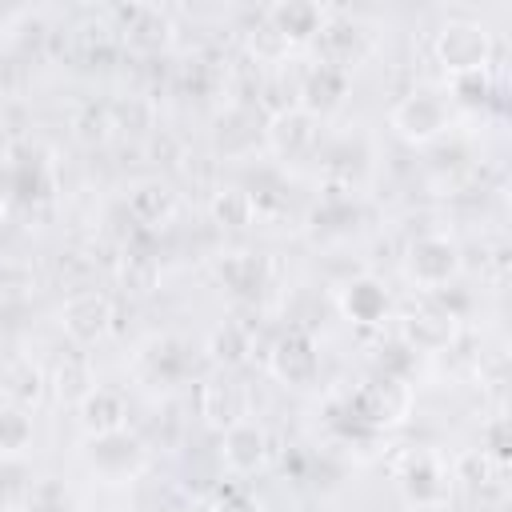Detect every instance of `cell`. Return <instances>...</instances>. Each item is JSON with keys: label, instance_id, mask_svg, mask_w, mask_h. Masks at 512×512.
<instances>
[{"label": "cell", "instance_id": "cell-6", "mask_svg": "<svg viewBox=\"0 0 512 512\" xmlns=\"http://www.w3.org/2000/svg\"><path fill=\"white\" fill-rule=\"evenodd\" d=\"M320 144V120L312 112H304L300 104L276 108L264 120V148L280 160V164H300L316 152Z\"/></svg>", "mask_w": 512, "mask_h": 512}, {"label": "cell", "instance_id": "cell-5", "mask_svg": "<svg viewBox=\"0 0 512 512\" xmlns=\"http://www.w3.org/2000/svg\"><path fill=\"white\" fill-rule=\"evenodd\" d=\"M460 244L448 232H424L404 248V276L416 288H444L460 276Z\"/></svg>", "mask_w": 512, "mask_h": 512}, {"label": "cell", "instance_id": "cell-8", "mask_svg": "<svg viewBox=\"0 0 512 512\" xmlns=\"http://www.w3.org/2000/svg\"><path fill=\"white\" fill-rule=\"evenodd\" d=\"M396 484H400V496H404L412 508H440V504L448 500L452 472H448V464H444L432 448H420V452H412V456L400 464Z\"/></svg>", "mask_w": 512, "mask_h": 512}, {"label": "cell", "instance_id": "cell-14", "mask_svg": "<svg viewBox=\"0 0 512 512\" xmlns=\"http://www.w3.org/2000/svg\"><path fill=\"white\" fill-rule=\"evenodd\" d=\"M220 460L232 476H252L268 464V432L256 420H236L220 432Z\"/></svg>", "mask_w": 512, "mask_h": 512}, {"label": "cell", "instance_id": "cell-15", "mask_svg": "<svg viewBox=\"0 0 512 512\" xmlns=\"http://www.w3.org/2000/svg\"><path fill=\"white\" fill-rule=\"evenodd\" d=\"M76 420L84 436H104V432H120L128 428V396L112 384H92L80 400H76Z\"/></svg>", "mask_w": 512, "mask_h": 512}, {"label": "cell", "instance_id": "cell-28", "mask_svg": "<svg viewBox=\"0 0 512 512\" xmlns=\"http://www.w3.org/2000/svg\"><path fill=\"white\" fill-rule=\"evenodd\" d=\"M448 472H452V484H464V488H472V492H476V488H484V484H488V480H492L500 468H496V464H492V460H488V456L476 448V452L456 456V464H452Z\"/></svg>", "mask_w": 512, "mask_h": 512}, {"label": "cell", "instance_id": "cell-18", "mask_svg": "<svg viewBox=\"0 0 512 512\" xmlns=\"http://www.w3.org/2000/svg\"><path fill=\"white\" fill-rule=\"evenodd\" d=\"M400 340H404L408 352H444L456 340V316L448 308L424 304V308H416V312L404 316Z\"/></svg>", "mask_w": 512, "mask_h": 512}, {"label": "cell", "instance_id": "cell-17", "mask_svg": "<svg viewBox=\"0 0 512 512\" xmlns=\"http://www.w3.org/2000/svg\"><path fill=\"white\" fill-rule=\"evenodd\" d=\"M124 208H128V216H132L140 228H164V224L176 220L180 200H176V188H172L168 180L144 176V180H136V184L128 188Z\"/></svg>", "mask_w": 512, "mask_h": 512}, {"label": "cell", "instance_id": "cell-21", "mask_svg": "<svg viewBox=\"0 0 512 512\" xmlns=\"http://www.w3.org/2000/svg\"><path fill=\"white\" fill-rule=\"evenodd\" d=\"M136 364H140V372H144L148 384L168 388V384L184 380V372H188V352H184L180 340L156 336V340H148V344L140 348V360H136Z\"/></svg>", "mask_w": 512, "mask_h": 512}, {"label": "cell", "instance_id": "cell-26", "mask_svg": "<svg viewBox=\"0 0 512 512\" xmlns=\"http://www.w3.org/2000/svg\"><path fill=\"white\" fill-rule=\"evenodd\" d=\"M108 116H112V132H148L152 128V104L144 96L112 100L108 104Z\"/></svg>", "mask_w": 512, "mask_h": 512}, {"label": "cell", "instance_id": "cell-32", "mask_svg": "<svg viewBox=\"0 0 512 512\" xmlns=\"http://www.w3.org/2000/svg\"><path fill=\"white\" fill-rule=\"evenodd\" d=\"M252 52L264 56V60H280V56H288V44H284L268 24H260V28L252 32Z\"/></svg>", "mask_w": 512, "mask_h": 512}, {"label": "cell", "instance_id": "cell-31", "mask_svg": "<svg viewBox=\"0 0 512 512\" xmlns=\"http://www.w3.org/2000/svg\"><path fill=\"white\" fill-rule=\"evenodd\" d=\"M212 512H264V508H260V500H256L252 492H244V488H228V492L216 496Z\"/></svg>", "mask_w": 512, "mask_h": 512}, {"label": "cell", "instance_id": "cell-25", "mask_svg": "<svg viewBox=\"0 0 512 512\" xmlns=\"http://www.w3.org/2000/svg\"><path fill=\"white\" fill-rule=\"evenodd\" d=\"M20 512H76L72 492L60 480H36L20 496Z\"/></svg>", "mask_w": 512, "mask_h": 512}, {"label": "cell", "instance_id": "cell-10", "mask_svg": "<svg viewBox=\"0 0 512 512\" xmlns=\"http://www.w3.org/2000/svg\"><path fill=\"white\" fill-rule=\"evenodd\" d=\"M60 328L72 344H100L108 332H112V300L96 288H84L76 296L64 300L60 308Z\"/></svg>", "mask_w": 512, "mask_h": 512}, {"label": "cell", "instance_id": "cell-22", "mask_svg": "<svg viewBox=\"0 0 512 512\" xmlns=\"http://www.w3.org/2000/svg\"><path fill=\"white\" fill-rule=\"evenodd\" d=\"M204 352H208V360H212L220 372H228V368H236V364H244V360L252 356V332H248L240 320H220V324L208 332Z\"/></svg>", "mask_w": 512, "mask_h": 512}, {"label": "cell", "instance_id": "cell-11", "mask_svg": "<svg viewBox=\"0 0 512 512\" xmlns=\"http://www.w3.org/2000/svg\"><path fill=\"white\" fill-rule=\"evenodd\" d=\"M328 20V8L316 4V0H276L264 8V24L292 48H304V44H316L320 28Z\"/></svg>", "mask_w": 512, "mask_h": 512}, {"label": "cell", "instance_id": "cell-4", "mask_svg": "<svg viewBox=\"0 0 512 512\" xmlns=\"http://www.w3.org/2000/svg\"><path fill=\"white\" fill-rule=\"evenodd\" d=\"M412 412V384L404 376H376V380H364L352 396H348V416L352 424H364V428H396L404 424Z\"/></svg>", "mask_w": 512, "mask_h": 512}, {"label": "cell", "instance_id": "cell-3", "mask_svg": "<svg viewBox=\"0 0 512 512\" xmlns=\"http://www.w3.org/2000/svg\"><path fill=\"white\" fill-rule=\"evenodd\" d=\"M388 128L412 144V148H424L432 140H440L448 128H452V104L440 96V92H428V88H416L408 96H400L388 112Z\"/></svg>", "mask_w": 512, "mask_h": 512}, {"label": "cell", "instance_id": "cell-12", "mask_svg": "<svg viewBox=\"0 0 512 512\" xmlns=\"http://www.w3.org/2000/svg\"><path fill=\"white\" fill-rule=\"evenodd\" d=\"M348 88H352V72L348 68H336L328 60H316L304 72V80H300V100L296 104L304 112H312L316 120H324V116H332L348 100Z\"/></svg>", "mask_w": 512, "mask_h": 512}, {"label": "cell", "instance_id": "cell-13", "mask_svg": "<svg viewBox=\"0 0 512 512\" xmlns=\"http://www.w3.org/2000/svg\"><path fill=\"white\" fill-rule=\"evenodd\" d=\"M212 272H216V280H220L232 296L256 300V296L268 288V280H272V260H268L264 252H244V248H236V252H220L216 264H212Z\"/></svg>", "mask_w": 512, "mask_h": 512}, {"label": "cell", "instance_id": "cell-29", "mask_svg": "<svg viewBox=\"0 0 512 512\" xmlns=\"http://www.w3.org/2000/svg\"><path fill=\"white\" fill-rule=\"evenodd\" d=\"M448 104L456 100V104H464V108H480V104H488V96H492V76L488 72H468V76H452L448 80Z\"/></svg>", "mask_w": 512, "mask_h": 512}, {"label": "cell", "instance_id": "cell-1", "mask_svg": "<svg viewBox=\"0 0 512 512\" xmlns=\"http://www.w3.org/2000/svg\"><path fill=\"white\" fill-rule=\"evenodd\" d=\"M492 32L480 20H444L432 36V60L444 68V76H468V72H488L492 64Z\"/></svg>", "mask_w": 512, "mask_h": 512}, {"label": "cell", "instance_id": "cell-19", "mask_svg": "<svg viewBox=\"0 0 512 512\" xmlns=\"http://www.w3.org/2000/svg\"><path fill=\"white\" fill-rule=\"evenodd\" d=\"M112 28L116 32H124V40L132 44V48H148V52H156V48H164L168 40H172V20L160 12V8H152V4H128V8H112Z\"/></svg>", "mask_w": 512, "mask_h": 512}, {"label": "cell", "instance_id": "cell-24", "mask_svg": "<svg viewBox=\"0 0 512 512\" xmlns=\"http://www.w3.org/2000/svg\"><path fill=\"white\" fill-rule=\"evenodd\" d=\"M208 212L220 228H248L256 220V196L244 192V188H220L208 200Z\"/></svg>", "mask_w": 512, "mask_h": 512}, {"label": "cell", "instance_id": "cell-20", "mask_svg": "<svg viewBox=\"0 0 512 512\" xmlns=\"http://www.w3.org/2000/svg\"><path fill=\"white\" fill-rule=\"evenodd\" d=\"M316 44H320V52H324L320 60H328V64H336V68H348V72H352V64L368 52V32H364V24H360V20H348V16L328 12V20H324V28H320Z\"/></svg>", "mask_w": 512, "mask_h": 512}, {"label": "cell", "instance_id": "cell-2", "mask_svg": "<svg viewBox=\"0 0 512 512\" xmlns=\"http://www.w3.org/2000/svg\"><path fill=\"white\" fill-rule=\"evenodd\" d=\"M84 464L100 484H132L148 468V448L136 432H104V436H84Z\"/></svg>", "mask_w": 512, "mask_h": 512}, {"label": "cell", "instance_id": "cell-23", "mask_svg": "<svg viewBox=\"0 0 512 512\" xmlns=\"http://www.w3.org/2000/svg\"><path fill=\"white\" fill-rule=\"evenodd\" d=\"M36 440V424L32 412L24 404L4 400L0 404V460H20Z\"/></svg>", "mask_w": 512, "mask_h": 512}, {"label": "cell", "instance_id": "cell-7", "mask_svg": "<svg viewBox=\"0 0 512 512\" xmlns=\"http://www.w3.org/2000/svg\"><path fill=\"white\" fill-rule=\"evenodd\" d=\"M268 372L288 388H308L320 376V344L304 328H288L268 348Z\"/></svg>", "mask_w": 512, "mask_h": 512}, {"label": "cell", "instance_id": "cell-9", "mask_svg": "<svg viewBox=\"0 0 512 512\" xmlns=\"http://www.w3.org/2000/svg\"><path fill=\"white\" fill-rule=\"evenodd\" d=\"M336 308H340V316H344L348 324H356V328H380V324L388 320V312H392V296H388V288H384L380 276L360 272V276H352V280L340 284Z\"/></svg>", "mask_w": 512, "mask_h": 512}, {"label": "cell", "instance_id": "cell-27", "mask_svg": "<svg viewBox=\"0 0 512 512\" xmlns=\"http://www.w3.org/2000/svg\"><path fill=\"white\" fill-rule=\"evenodd\" d=\"M72 132H76V140H84V144H104V140L112 136L108 104H84V108L72 116Z\"/></svg>", "mask_w": 512, "mask_h": 512}, {"label": "cell", "instance_id": "cell-16", "mask_svg": "<svg viewBox=\"0 0 512 512\" xmlns=\"http://www.w3.org/2000/svg\"><path fill=\"white\" fill-rule=\"evenodd\" d=\"M200 416H204L216 432L232 428L236 420H248V392H244V384H240L236 376H228V372L208 376V380L200 384Z\"/></svg>", "mask_w": 512, "mask_h": 512}, {"label": "cell", "instance_id": "cell-30", "mask_svg": "<svg viewBox=\"0 0 512 512\" xmlns=\"http://www.w3.org/2000/svg\"><path fill=\"white\" fill-rule=\"evenodd\" d=\"M508 448H512V428H508V416H492L484 428H480V452L504 468L508 464Z\"/></svg>", "mask_w": 512, "mask_h": 512}]
</instances>
